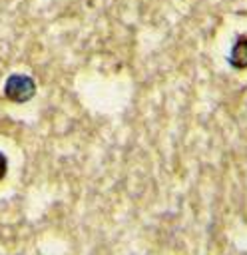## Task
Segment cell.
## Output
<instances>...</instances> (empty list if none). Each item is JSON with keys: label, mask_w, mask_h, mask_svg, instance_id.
Segmentation results:
<instances>
[{"label": "cell", "mask_w": 247, "mask_h": 255, "mask_svg": "<svg viewBox=\"0 0 247 255\" xmlns=\"http://www.w3.org/2000/svg\"><path fill=\"white\" fill-rule=\"evenodd\" d=\"M36 94V84L30 76L26 74H12L6 84H4V96L10 102L16 104H24L28 100H32V96Z\"/></svg>", "instance_id": "6da1fadb"}, {"label": "cell", "mask_w": 247, "mask_h": 255, "mask_svg": "<svg viewBox=\"0 0 247 255\" xmlns=\"http://www.w3.org/2000/svg\"><path fill=\"white\" fill-rule=\"evenodd\" d=\"M229 64L237 70H245L247 68V36L237 38V42L231 48L229 54Z\"/></svg>", "instance_id": "7a4b0ae2"}, {"label": "cell", "mask_w": 247, "mask_h": 255, "mask_svg": "<svg viewBox=\"0 0 247 255\" xmlns=\"http://www.w3.org/2000/svg\"><path fill=\"white\" fill-rule=\"evenodd\" d=\"M6 171H8V159H6V155L0 151V181L4 179Z\"/></svg>", "instance_id": "3957f363"}]
</instances>
